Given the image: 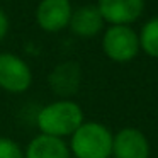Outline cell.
Wrapping results in <instances>:
<instances>
[{
    "mask_svg": "<svg viewBox=\"0 0 158 158\" xmlns=\"http://www.w3.org/2000/svg\"><path fill=\"white\" fill-rule=\"evenodd\" d=\"M83 121V109L72 99H56L48 102L36 114V126L39 133L60 139L70 138Z\"/></svg>",
    "mask_w": 158,
    "mask_h": 158,
    "instance_id": "1",
    "label": "cell"
},
{
    "mask_svg": "<svg viewBox=\"0 0 158 158\" xmlns=\"http://www.w3.org/2000/svg\"><path fill=\"white\" fill-rule=\"evenodd\" d=\"M0 158H24V148L9 136H0Z\"/></svg>",
    "mask_w": 158,
    "mask_h": 158,
    "instance_id": "12",
    "label": "cell"
},
{
    "mask_svg": "<svg viewBox=\"0 0 158 158\" xmlns=\"http://www.w3.org/2000/svg\"><path fill=\"white\" fill-rule=\"evenodd\" d=\"M114 133L102 123L83 121L68 138L72 158H110Z\"/></svg>",
    "mask_w": 158,
    "mask_h": 158,
    "instance_id": "2",
    "label": "cell"
},
{
    "mask_svg": "<svg viewBox=\"0 0 158 158\" xmlns=\"http://www.w3.org/2000/svg\"><path fill=\"white\" fill-rule=\"evenodd\" d=\"M141 53L158 60V15L150 17L138 31Z\"/></svg>",
    "mask_w": 158,
    "mask_h": 158,
    "instance_id": "11",
    "label": "cell"
},
{
    "mask_svg": "<svg viewBox=\"0 0 158 158\" xmlns=\"http://www.w3.org/2000/svg\"><path fill=\"white\" fill-rule=\"evenodd\" d=\"M72 12V0H39L34 10V21L44 32H61L68 29Z\"/></svg>",
    "mask_w": 158,
    "mask_h": 158,
    "instance_id": "5",
    "label": "cell"
},
{
    "mask_svg": "<svg viewBox=\"0 0 158 158\" xmlns=\"http://www.w3.org/2000/svg\"><path fill=\"white\" fill-rule=\"evenodd\" d=\"M48 82L51 90L58 94L60 99H68V95H73L82 83V70L75 61H63L53 68Z\"/></svg>",
    "mask_w": 158,
    "mask_h": 158,
    "instance_id": "9",
    "label": "cell"
},
{
    "mask_svg": "<svg viewBox=\"0 0 158 158\" xmlns=\"http://www.w3.org/2000/svg\"><path fill=\"white\" fill-rule=\"evenodd\" d=\"M32 80V70L22 56L0 51V90L21 95L31 89Z\"/></svg>",
    "mask_w": 158,
    "mask_h": 158,
    "instance_id": "4",
    "label": "cell"
},
{
    "mask_svg": "<svg viewBox=\"0 0 158 158\" xmlns=\"http://www.w3.org/2000/svg\"><path fill=\"white\" fill-rule=\"evenodd\" d=\"M68 29L80 39H94L95 36L102 34L106 29V21L95 4H85L77 9L73 7Z\"/></svg>",
    "mask_w": 158,
    "mask_h": 158,
    "instance_id": "8",
    "label": "cell"
},
{
    "mask_svg": "<svg viewBox=\"0 0 158 158\" xmlns=\"http://www.w3.org/2000/svg\"><path fill=\"white\" fill-rule=\"evenodd\" d=\"M100 36L102 53L114 63H129L141 53L138 31L133 26H107Z\"/></svg>",
    "mask_w": 158,
    "mask_h": 158,
    "instance_id": "3",
    "label": "cell"
},
{
    "mask_svg": "<svg viewBox=\"0 0 158 158\" xmlns=\"http://www.w3.org/2000/svg\"><path fill=\"white\" fill-rule=\"evenodd\" d=\"M95 5L107 26H133L143 15L146 0H97Z\"/></svg>",
    "mask_w": 158,
    "mask_h": 158,
    "instance_id": "7",
    "label": "cell"
},
{
    "mask_svg": "<svg viewBox=\"0 0 158 158\" xmlns=\"http://www.w3.org/2000/svg\"><path fill=\"white\" fill-rule=\"evenodd\" d=\"M150 139L141 129L126 126L114 133L110 158H150Z\"/></svg>",
    "mask_w": 158,
    "mask_h": 158,
    "instance_id": "6",
    "label": "cell"
},
{
    "mask_svg": "<svg viewBox=\"0 0 158 158\" xmlns=\"http://www.w3.org/2000/svg\"><path fill=\"white\" fill-rule=\"evenodd\" d=\"M24 158H72V153L65 139L39 133L24 148Z\"/></svg>",
    "mask_w": 158,
    "mask_h": 158,
    "instance_id": "10",
    "label": "cell"
},
{
    "mask_svg": "<svg viewBox=\"0 0 158 158\" xmlns=\"http://www.w3.org/2000/svg\"><path fill=\"white\" fill-rule=\"evenodd\" d=\"M9 31H10V21H9V15L4 9L0 7V43L7 38Z\"/></svg>",
    "mask_w": 158,
    "mask_h": 158,
    "instance_id": "13",
    "label": "cell"
}]
</instances>
